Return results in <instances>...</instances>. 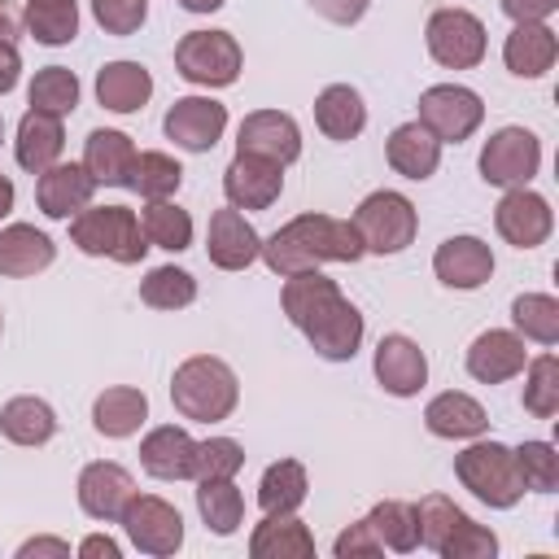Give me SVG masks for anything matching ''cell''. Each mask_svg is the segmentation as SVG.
I'll return each instance as SVG.
<instances>
[{"label":"cell","mask_w":559,"mask_h":559,"mask_svg":"<svg viewBox=\"0 0 559 559\" xmlns=\"http://www.w3.org/2000/svg\"><path fill=\"white\" fill-rule=\"evenodd\" d=\"M367 249L354 231L349 218H332V214H297L293 223H284L280 231H271L262 240V262L275 275H297V271H314L323 262H358Z\"/></svg>","instance_id":"6da1fadb"},{"label":"cell","mask_w":559,"mask_h":559,"mask_svg":"<svg viewBox=\"0 0 559 559\" xmlns=\"http://www.w3.org/2000/svg\"><path fill=\"white\" fill-rule=\"evenodd\" d=\"M170 402L183 419H197V424H218L236 411L240 402V384H236V371L214 358V354H192L175 367L170 376Z\"/></svg>","instance_id":"7a4b0ae2"},{"label":"cell","mask_w":559,"mask_h":559,"mask_svg":"<svg viewBox=\"0 0 559 559\" xmlns=\"http://www.w3.org/2000/svg\"><path fill=\"white\" fill-rule=\"evenodd\" d=\"M70 240L92 258H114L122 266H135L148 253V236L127 205H83L70 218Z\"/></svg>","instance_id":"3957f363"},{"label":"cell","mask_w":559,"mask_h":559,"mask_svg":"<svg viewBox=\"0 0 559 559\" xmlns=\"http://www.w3.org/2000/svg\"><path fill=\"white\" fill-rule=\"evenodd\" d=\"M454 476L463 489H472L485 507L507 511L524 498V480L515 467V450L502 441H476L463 454H454Z\"/></svg>","instance_id":"277c9868"},{"label":"cell","mask_w":559,"mask_h":559,"mask_svg":"<svg viewBox=\"0 0 559 559\" xmlns=\"http://www.w3.org/2000/svg\"><path fill=\"white\" fill-rule=\"evenodd\" d=\"M349 223H354V231H358L367 253H402L419 231L415 205L393 188H380V192L362 197Z\"/></svg>","instance_id":"5b68a950"},{"label":"cell","mask_w":559,"mask_h":559,"mask_svg":"<svg viewBox=\"0 0 559 559\" xmlns=\"http://www.w3.org/2000/svg\"><path fill=\"white\" fill-rule=\"evenodd\" d=\"M175 66L197 87H231L240 79V44L227 31H188L175 48Z\"/></svg>","instance_id":"8992f818"},{"label":"cell","mask_w":559,"mask_h":559,"mask_svg":"<svg viewBox=\"0 0 559 559\" xmlns=\"http://www.w3.org/2000/svg\"><path fill=\"white\" fill-rule=\"evenodd\" d=\"M542 166V140L528 127H502L480 148V179L493 188H528Z\"/></svg>","instance_id":"52a82bcc"},{"label":"cell","mask_w":559,"mask_h":559,"mask_svg":"<svg viewBox=\"0 0 559 559\" xmlns=\"http://www.w3.org/2000/svg\"><path fill=\"white\" fill-rule=\"evenodd\" d=\"M428 52L445 70H472L485 57V22L467 9H437L424 26Z\"/></svg>","instance_id":"ba28073f"},{"label":"cell","mask_w":559,"mask_h":559,"mask_svg":"<svg viewBox=\"0 0 559 559\" xmlns=\"http://www.w3.org/2000/svg\"><path fill=\"white\" fill-rule=\"evenodd\" d=\"M118 524L127 528V537L140 555L162 559V555H175L183 546V515L157 493H135L127 502V511L118 515Z\"/></svg>","instance_id":"9c48e42d"},{"label":"cell","mask_w":559,"mask_h":559,"mask_svg":"<svg viewBox=\"0 0 559 559\" xmlns=\"http://www.w3.org/2000/svg\"><path fill=\"white\" fill-rule=\"evenodd\" d=\"M485 118V105L472 87L463 83H437L419 96V122L441 140V144H459L467 140Z\"/></svg>","instance_id":"30bf717a"},{"label":"cell","mask_w":559,"mask_h":559,"mask_svg":"<svg viewBox=\"0 0 559 559\" xmlns=\"http://www.w3.org/2000/svg\"><path fill=\"white\" fill-rule=\"evenodd\" d=\"M162 131H166V140H175L188 153H210L227 131V105H218L210 96H179L166 109Z\"/></svg>","instance_id":"8fae6325"},{"label":"cell","mask_w":559,"mask_h":559,"mask_svg":"<svg viewBox=\"0 0 559 559\" xmlns=\"http://www.w3.org/2000/svg\"><path fill=\"white\" fill-rule=\"evenodd\" d=\"M493 227L507 245L515 249H537L550 227H555V214H550V201L533 188H507V197L498 201L493 210Z\"/></svg>","instance_id":"7c38bea8"},{"label":"cell","mask_w":559,"mask_h":559,"mask_svg":"<svg viewBox=\"0 0 559 559\" xmlns=\"http://www.w3.org/2000/svg\"><path fill=\"white\" fill-rule=\"evenodd\" d=\"M301 332H306V341L314 345L319 358H328V362H349V358L358 354V345H362V314H358V306L341 293V297H332Z\"/></svg>","instance_id":"4fadbf2b"},{"label":"cell","mask_w":559,"mask_h":559,"mask_svg":"<svg viewBox=\"0 0 559 559\" xmlns=\"http://www.w3.org/2000/svg\"><path fill=\"white\" fill-rule=\"evenodd\" d=\"M236 153H253V157H266L275 166H288L301 157V131L288 114L258 109V114H245V122L236 131Z\"/></svg>","instance_id":"5bb4252c"},{"label":"cell","mask_w":559,"mask_h":559,"mask_svg":"<svg viewBox=\"0 0 559 559\" xmlns=\"http://www.w3.org/2000/svg\"><path fill=\"white\" fill-rule=\"evenodd\" d=\"M223 192H227V205L236 210H266L284 192V166L253 153H236L231 166L223 170Z\"/></svg>","instance_id":"9a60e30c"},{"label":"cell","mask_w":559,"mask_h":559,"mask_svg":"<svg viewBox=\"0 0 559 559\" xmlns=\"http://www.w3.org/2000/svg\"><path fill=\"white\" fill-rule=\"evenodd\" d=\"M205 253L218 271H245L249 262H258L262 253V236L253 231V223L227 205V210H214L210 214V231H205Z\"/></svg>","instance_id":"2e32d148"},{"label":"cell","mask_w":559,"mask_h":559,"mask_svg":"<svg viewBox=\"0 0 559 559\" xmlns=\"http://www.w3.org/2000/svg\"><path fill=\"white\" fill-rule=\"evenodd\" d=\"M371 367H376L380 389L393 393V397H415V393L428 384V358H424V349H419L411 336H402V332L380 336Z\"/></svg>","instance_id":"e0dca14e"},{"label":"cell","mask_w":559,"mask_h":559,"mask_svg":"<svg viewBox=\"0 0 559 559\" xmlns=\"http://www.w3.org/2000/svg\"><path fill=\"white\" fill-rule=\"evenodd\" d=\"M131 498H135V480H131V472H127L122 463L100 459V463H87V467L79 472V507H83L92 520L114 524V520L127 511Z\"/></svg>","instance_id":"ac0fdd59"},{"label":"cell","mask_w":559,"mask_h":559,"mask_svg":"<svg viewBox=\"0 0 559 559\" xmlns=\"http://www.w3.org/2000/svg\"><path fill=\"white\" fill-rule=\"evenodd\" d=\"M432 271H437V280L445 288L472 293V288H480L493 275V249L480 236H450V240L437 245Z\"/></svg>","instance_id":"d6986e66"},{"label":"cell","mask_w":559,"mask_h":559,"mask_svg":"<svg viewBox=\"0 0 559 559\" xmlns=\"http://www.w3.org/2000/svg\"><path fill=\"white\" fill-rule=\"evenodd\" d=\"M524 362H528L524 336L520 332H507V328H489V332H480L467 345V371L480 384H502V380L520 376Z\"/></svg>","instance_id":"ffe728a7"},{"label":"cell","mask_w":559,"mask_h":559,"mask_svg":"<svg viewBox=\"0 0 559 559\" xmlns=\"http://www.w3.org/2000/svg\"><path fill=\"white\" fill-rule=\"evenodd\" d=\"M96 179L83 170V162H52L39 179H35V201L48 218H74L83 205H92Z\"/></svg>","instance_id":"44dd1931"},{"label":"cell","mask_w":559,"mask_h":559,"mask_svg":"<svg viewBox=\"0 0 559 559\" xmlns=\"http://www.w3.org/2000/svg\"><path fill=\"white\" fill-rule=\"evenodd\" d=\"M197 463V441L188 428L162 424L140 441V467L157 480H188Z\"/></svg>","instance_id":"7402d4cb"},{"label":"cell","mask_w":559,"mask_h":559,"mask_svg":"<svg viewBox=\"0 0 559 559\" xmlns=\"http://www.w3.org/2000/svg\"><path fill=\"white\" fill-rule=\"evenodd\" d=\"M83 170L105 183V188H131V170H135V144L127 131H109L96 127L83 144Z\"/></svg>","instance_id":"603a6c76"},{"label":"cell","mask_w":559,"mask_h":559,"mask_svg":"<svg viewBox=\"0 0 559 559\" xmlns=\"http://www.w3.org/2000/svg\"><path fill=\"white\" fill-rule=\"evenodd\" d=\"M559 57V39L546 22H515L507 44H502V61L515 79H542Z\"/></svg>","instance_id":"cb8c5ba5"},{"label":"cell","mask_w":559,"mask_h":559,"mask_svg":"<svg viewBox=\"0 0 559 559\" xmlns=\"http://www.w3.org/2000/svg\"><path fill=\"white\" fill-rule=\"evenodd\" d=\"M384 157H389V166H393L397 175H406V179H428V175L441 166V140L415 118V122H402V127L389 131Z\"/></svg>","instance_id":"d4e9b609"},{"label":"cell","mask_w":559,"mask_h":559,"mask_svg":"<svg viewBox=\"0 0 559 559\" xmlns=\"http://www.w3.org/2000/svg\"><path fill=\"white\" fill-rule=\"evenodd\" d=\"M424 424H428L432 437L467 441V437H480V432L489 428V415H485V406H480L472 393L445 389V393H437V397L424 406Z\"/></svg>","instance_id":"484cf974"},{"label":"cell","mask_w":559,"mask_h":559,"mask_svg":"<svg viewBox=\"0 0 559 559\" xmlns=\"http://www.w3.org/2000/svg\"><path fill=\"white\" fill-rule=\"evenodd\" d=\"M61 148H66L61 118L39 114V109H26L22 122H17V140H13L17 166L31 170V175H44L52 162H61Z\"/></svg>","instance_id":"4316f807"},{"label":"cell","mask_w":559,"mask_h":559,"mask_svg":"<svg viewBox=\"0 0 559 559\" xmlns=\"http://www.w3.org/2000/svg\"><path fill=\"white\" fill-rule=\"evenodd\" d=\"M153 96V74L140 61H109L96 70V100L114 114H135Z\"/></svg>","instance_id":"83f0119b"},{"label":"cell","mask_w":559,"mask_h":559,"mask_svg":"<svg viewBox=\"0 0 559 559\" xmlns=\"http://www.w3.org/2000/svg\"><path fill=\"white\" fill-rule=\"evenodd\" d=\"M52 258H57V245L39 227H31V223L0 227V275L22 280V275H35V271L52 266Z\"/></svg>","instance_id":"f1b7e54d"},{"label":"cell","mask_w":559,"mask_h":559,"mask_svg":"<svg viewBox=\"0 0 559 559\" xmlns=\"http://www.w3.org/2000/svg\"><path fill=\"white\" fill-rule=\"evenodd\" d=\"M249 555L253 559H310L314 537L297 520V511L293 515H262V524L249 537Z\"/></svg>","instance_id":"f546056e"},{"label":"cell","mask_w":559,"mask_h":559,"mask_svg":"<svg viewBox=\"0 0 559 559\" xmlns=\"http://www.w3.org/2000/svg\"><path fill=\"white\" fill-rule=\"evenodd\" d=\"M314 122L328 140H354L367 127V105L358 96V87L349 83H328L314 96Z\"/></svg>","instance_id":"4dcf8cb0"},{"label":"cell","mask_w":559,"mask_h":559,"mask_svg":"<svg viewBox=\"0 0 559 559\" xmlns=\"http://www.w3.org/2000/svg\"><path fill=\"white\" fill-rule=\"evenodd\" d=\"M144 419H148V397L140 389H131V384H114L92 402V424H96L100 437L122 441V437L140 432Z\"/></svg>","instance_id":"1f68e13d"},{"label":"cell","mask_w":559,"mask_h":559,"mask_svg":"<svg viewBox=\"0 0 559 559\" xmlns=\"http://www.w3.org/2000/svg\"><path fill=\"white\" fill-rule=\"evenodd\" d=\"M0 432H4L13 445H44V441H52V432H57V411H52L44 397H31V393L9 397V402L0 406Z\"/></svg>","instance_id":"d6a6232c"},{"label":"cell","mask_w":559,"mask_h":559,"mask_svg":"<svg viewBox=\"0 0 559 559\" xmlns=\"http://www.w3.org/2000/svg\"><path fill=\"white\" fill-rule=\"evenodd\" d=\"M306 489H310L306 467L297 459H280L258 480V507H262V515H293L306 502Z\"/></svg>","instance_id":"836d02e7"},{"label":"cell","mask_w":559,"mask_h":559,"mask_svg":"<svg viewBox=\"0 0 559 559\" xmlns=\"http://www.w3.org/2000/svg\"><path fill=\"white\" fill-rule=\"evenodd\" d=\"M332 297H341V288H336V280H328L319 266H314V271L284 275V293H280V301H284V314H288L293 328H306Z\"/></svg>","instance_id":"e575fe53"},{"label":"cell","mask_w":559,"mask_h":559,"mask_svg":"<svg viewBox=\"0 0 559 559\" xmlns=\"http://www.w3.org/2000/svg\"><path fill=\"white\" fill-rule=\"evenodd\" d=\"M197 485H201V489H197V511H201L205 528L218 533V537H231V533L240 528V520H245V498H240V489H236L231 480H197Z\"/></svg>","instance_id":"d590c367"},{"label":"cell","mask_w":559,"mask_h":559,"mask_svg":"<svg viewBox=\"0 0 559 559\" xmlns=\"http://www.w3.org/2000/svg\"><path fill=\"white\" fill-rule=\"evenodd\" d=\"M22 22L31 26V35L48 48H61L79 35V4L74 0H26Z\"/></svg>","instance_id":"8d00e7d4"},{"label":"cell","mask_w":559,"mask_h":559,"mask_svg":"<svg viewBox=\"0 0 559 559\" xmlns=\"http://www.w3.org/2000/svg\"><path fill=\"white\" fill-rule=\"evenodd\" d=\"M367 524H371V533L380 537L384 550L406 555V550L419 546V524H415V507H411V502L384 498V502H376V507L367 511Z\"/></svg>","instance_id":"74e56055"},{"label":"cell","mask_w":559,"mask_h":559,"mask_svg":"<svg viewBox=\"0 0 559 559\" xmlns=\"http://www.w3.org/2000/svg\"><path fill=\"white\" fill-rule=\"evenodd\" d=\"M183 183V166L170 153H135V170H131V192H140L144 201H170Z\"/></svg>","instance_id":"f35d334b"},{"label":"cell","mask_w":559,"mask_h":559,"mask_svg":"<svg viewBox=\"0 0 559 559\" xmlns=\"http://www.w3.org/2000/svg\"><path fill=\"white\" fill-rule=\"evenodd\" d=\"M140 227H144L148 245H157L166 253H183L192 245V214L170 201H148L140 214Z\"/></svg>","instance_id":"ab89813d"},{"label":"cell","mask_w":559,"mask_h":559,"mask_svg":"<svg viewBox=\"0 0 559 559\" xmlns=\"http://www.w3.org/2000/svg\"><path fill=\"white\" fill-rule=\"evenodd\" d=\"M511 323L520 336H528L537 345H555L559 341V301L550 293H520L511 301Z\"/></svg>","instance_id":"60d3db41"},{"label":"cell","mask_w":559,"mask_h":559,"mask_svg":"<svg viewBox=\"0 0 559 559\" xmlns=\"http://www.w3.org/2000/svg\"><path fill=\"white\" fill-rule=\"evenodd\" d=\"M74 105H79V79H74V70H66V66L35 70V79H31V109L52 114V118H66V114H74Z\"/></svg>","instance_id":"b9f144b4"},{"label":"cell","mask_w":559,"mask_h":559,"mask_svg":"<svg viewBox=\"0 0 559 559\" xmlns=\"http://www.w3.org/2000/svg\"><path fill=\"white\" fill-rule=\"evenodd\" d=\"M140 301L153 310H183L197 301V280L183 266H153L140 280Z\"/></svg>","instance_id":"7bdbcfd3"},{"label":"cell","mask_w":559,"mask_h":559,"mask_svg":"<svg viewBox=\"0 0 559 559\" xmlns=\"http://www.w3.org/2000/svg\"><path fill=\"white\" fill-rule=\"evenodd\" d=\"M524 411L537 419H555L559 415V358L555 354H537L533 362H524Z\"/></svg>","instance_id":"ee69618b"},{"label":"cell","mask_w":559,"mask_h":559,"mask_svg":"<svg viewBox=\"0 0 559 559\" xmlns=\"http://www.w3.org/2000/svg\"><path fill=\"white\" fill-rule=\"evenodd\" d=\"M515 467H520L524 489H533V493H555L559 489V454H555L550 441H524L515 450Z\"/></svg>","instance_id":"f6af8a7d"},{"label":"cell","mask_w":559,"mask_h":559,"mask_svg":"<svg viewBox=\"0 0 559 559\" xmlns=\"http://www.w3.org/2000/svg\"><path fill=\"white\" fill-rule=\"evenodd\" d=\"M240 467H245L240 441H231V437L197 441V463H192V476L197 480H231Z\"/></svg>","instance_id":"bcb514c9"},{"label":"cell","mask_w":559,"mask_h":559,"mask_svg":"<svg viewBox=\"0 0 559 559\" xmlns=\"http://www.w3.org/2000/svg\"><path fill=\"white\" fill-rule=\"evenodd\" d=\"M463 515H467V511H463V507H454L445 493H428V498H419V507H415L419 546H428V550H441V542L450 537V528H454Z\"/></svg>","instance_id":"7dc6e473"},{"label":"cell","mask_w":559,"mask_h":559,"mask_svg":"<svg viewBox=\"0 0 559 559\" xmlns=\"http://www.w3.org/2000/svg\"><path fill=\"white\" fill-rule=\"evenodd\" d=\"M437 555H441V559H493V555H498V537H493L485 524H476L472 515H463V520L450 528V537L441 542Z\"/></svg>","instance_id":"c3c4849f"},{"label":"cell","mask_w":559,"mask_h":559,"mask_svg":"<svg viewBox=\"0 0 559 559\" xmlns=\"http://www.w3.org/2000/svg\"><path fill=\"white\" fill-rule=\"evenodd\" d=\"M92 17L105 35H135L148 17V0H92Z\"/></svg>","instance_id":"681fc988"},{"label":"cell","mask_w":559,"mask_h":559,"mask_svg":"<svg viewBox=\"0 0 559 559\" xmlns=\"http://www.w3.org/2000/svg\"><path fill=\"white\" fill-rule=\"evenodd\" d=\"M332 555H336V559H376V555H384V546H380V537L371 533V524L358 520V524H349V528L332 542Z\"/></svg>","instance_id":"f907efd6"},{"label":"cell","mask_w":559,"mask_h":559,"mask_svg":"<svg viewBox=\"0 0 559 559\" xmlns=\"http://www.w3.org/2000/svg\"><path fill=\"white\" fill-rule=\"evenodd\" d=\"M319 17H328V22H336V26H354L362 13H367V4L371 0H306Z\"/></svg>","instance_id":"816d5d0a"},{"label":"cell","mask_w":559,"mask_h":559,"mask_svg":"<svg viewBox=\"0 0 559 559\" xmlns=\"http://www.w3.org/2000/svg\"><path fill=\"white\" fill-rule=\"evenodd\" d=\"M559 9V0H502V13L511 22H546Z\"/></svg>","instance_id":"f5cc1de1"},{"label":"cell","mask_w":559,"mask_h":559,"mask_svg":"<svg viewBox=\"0 0 559 559\" xmlns=\"http://www.w3.org/2000/svg\"><path fill=\"white\" fill-rule=\"evenodd\" d=\"M79 555H83V559H118L122 546H118L114 537H105V533H92V537L79 542Z\"/></svg>","instance_id":"db71d44e"},{"label":"cell","mask_w":559,"mask_h":559,"mask_svg":"<svg viewBox=\"0 0 559 559\" xmlns=\"http://www.w3.org/2000/svg\"><path fill=\"white\" fill-rule=\"evenodd\" d=\"M17 74H22L17 44H0V92H13L17 87Z\"/></svg>","instance_id":"11a10c76"},{"label":"cell","mask_w":559,"mask_h":559,"mask_svg":"<svg viewBox=\"0 0 559 559\" xmlns=\"http://www.w3.org/2000/svg\"><path fill=\"white\" fill-rule=\"evenodd\" d=\"M17 555L22 559H31V555H70V542H61V537H31V542H22L17 546Z\"/></svg>","instance_id":"9f6ffc18"},{"label":"cell","mask_w":559,"mask_h":559,"mask_svg":"<svg viewBox=\"0 0 559 559\" xmlns=\"http://www.w3.org/2000/svg\"><path fill=\"white\" fill-rule=\"evenodd\" d=\"M17 35H22V13L9 0H0V44H17Z\"/></svg>","instance_id":"6f0895ef"},{"label":"cell","mask_w":559,"mask_h":559,"mask_svg":"<svg viewBox=\"0 0 559 559\" xmlns=\"http://www.w3.org/2000/svg\"><path fill=\"white\" fill-rule=\"evenodd\" d=\"M13 179L9 175H0V218H9V210H13Z\"/></svg>","instance_id":"680465c9"},{"label":"cell","mask_w":559,"mask_h":559,"mask_svg":"<svg viewBox=\"0 0 559 559\" xmlns=\"http://www.w3.org/2000/svg\"><path fill=\"white\" fill-rule=\"evenodd\" d=\"M188 13H214V9H223V0H179Z\"/></svg>","instance_id":"91938a15"},{"label":"cell","mask_w":559,"mask_h":559,"mask_svg":"<svg viewBox=\"0 0 559 559\" xmlns=\"http://www.w3.org/2000/svg\"><path fill=\"white\" fill-rule=\"evenodd\" d=\"M0 140H4V118H0Z\"/></svg>","instance_id":"94428289"},{"label":"cell","mask_w":559,"mask_h":559,"mask_svg":"<svg viewBox=\"0 0 559 559\" xmlns=\"http://www.w3.org/2000/svg\"><path fill=\"white\" fill-rule=\"evenodd\" d=\"M0 332H4V314H0Z\"/></svg>","instance_id":"6125c7cd"}]
</instances>
